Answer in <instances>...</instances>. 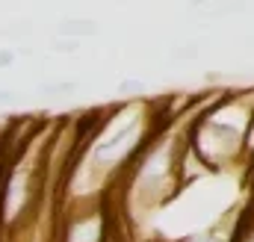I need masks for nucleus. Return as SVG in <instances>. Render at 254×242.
<instances>
[]
</instances>
